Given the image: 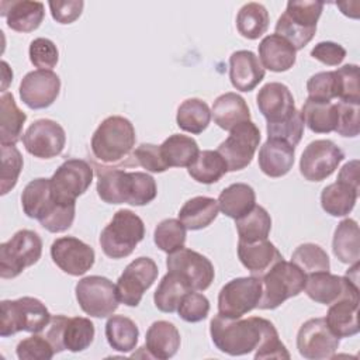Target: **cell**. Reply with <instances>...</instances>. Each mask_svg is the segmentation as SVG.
<instances>
[{"mask_svg": "<svg viewBox=\"0 0 360 360\" xmlns=\"http://www.w3.org/2000/svg\"><path fill=\"white\" fill-rule=\"evenodd\" d=\"M311 56L323 65L338 66L346 58V49L338 42L323 41L311 49Z\"/></svg>", "mask_w": 360, "mask_h": 360, "instance_id": "obj_57", "label": "cell"}, {"mask_svg": "<svg viewBox=\"0 0 360 360\" xmlns=\"http://www.w3.org/2000/svg\"><path fill=\"white\" fill-rule=\"evenodd\" d=\"M219 211L218 201L212 197L197 195L184 202L179 211V221L188 231H200L211 225Z\"/></svg>", "mask_w": 360, "mask_h": 360, "instance_id": "obj_32", "label": "cell"}, {"mask_svg": "<svg viewBox=\"0 0 360 360\" xmlns=\"http://www.w3.org/2000/svg\"><path fill=\"white\" fill-rule=\"evenodd\" d=\"M210 121L211 110L201 98H187L177 108V127L186 132L198 135L207 129Z\"/></svg>", "mask_w": 360, "mask_h": 360, "instance_id": "obj_40", "label": "cell"}, {"mask_svg": "<svg viewBox=\"0 0 360 360\" xmlns=\"http://www.w3.org/2000/svg\"><path fill=\"white\" fill-rule=\"evenodd\" d=\"M97 194L107 204H129L142 207L156 198L155 179L145 172H125L118 167L94 165Z\"/></svg>", "mask_w": 360, "mask_h": 360, "instance_id": "obj_1", "label": "cell"}, {"mask_svg": "<svg viewBox=\"0 0 360 360\" xmlns=\"http://www.w3.org/2000/svg\"><path fill=\"white\" fill-rule=\"evenodd\" d=\"M304 290L312 301L323 305H330L345 297H359L357 283L329 271L307 274Z\"/></svg>", "mask_w": 360, "mask_h": 360, "instance_id": "obj_22", "label": "cell"}, {"mask_svg": "<svg viewBox=\"0 0 360 360\" xmlns=\"http://www.w3.org/2000/svg\"><path fill=\"white\" fill-rule=\"evenodd\" d=\"M60 91V79L52 70L28 72L20 83V98L31 110L52 105Z\"/></svg>", "mask_w": 360, "mask_h": 360, "instance_id": "obj_21", "label": "cell"}, {"mask_svg": "<svg viewBox=\"0 0 360 360\" xmlns=\"http://www.w3.org/2000/svg\"><path fill=\"white\" fill-rule=\"evenodd\" d=\"M305 280L307 274L297 264L281 259L260 276L262 298L257 308H278L284 301L297 297L304 290Z\"/></svg>", "mask_w": 360, "mask_h": 360, "instance_id": "obj_6", "label": "cell"}, {"mask_svg": "<svg viewBox=\"0 0 360 360\" xmlns=\"http://www.w3.org/2000/svg\"><path fill=\"white\" fill-rule=\"evenodd\" d=\"M51 257L53 263L69 276H83L96 260L94 249L75 236H62L51 245Z\"/></svg>", "mask_w": 360, "mask_h": 360, "instance_id": "obj_20", "label": "cell"}, {"mask_svg": "<svg viewBox=\"0 0 360 360\" xmlns=\"http://www.w3.org/2000/svg\"><path fill=\"white\" fill-rule=\"evenodd\" d=\"M336 181L345 183L356 190H359V160H350L340 169Z\"/></svg>", "mask_w": 360, "mask_h": 360, "instance_id": "obj_59", "label": "cell"}, {"mask_svg": "<svg viewBox=\"0 0 360 360\" xmlns=\"http://www.w3.org/2000/svg\"><path fill=\"white\" fill-rule=\"evenodd\" d=\"M31 63L41 70H52L59 60L56 45L48 38H35L28 49Z\"/></svg>", "mask_w": 360, "mask_h": 360, "instance_id": "obj_53", "label": "cell"}, {"mask_svg": "<svg viewBox=\"0 0 360 360\" xmlns=\"http://www.w3.org/2000/svg\"><path fill=\"white\" fill-rule=\"evenodd\" d=\"M260 131L252 121H245L229 131L228 138L218 146L228 172H238L248 167L260 143Z\"/></svg>", "mask_w": 360, "mask_h": 360, "instance_id": "obj_14", "label": "cell"}, {"mask_svg": "<svg viewBox=\"0 0 360 360\" xmlns=\"http://www.w3.org/2000/svg\"><path fill=\"white\" fill-rule=\"evenodd\" d=\"M134 162L135 165L146 169L150 173H163L169 169L165 163L160 146L153 143H141L138 148L134 149Z\"/></svg>", "mask_w": 360, "mask_h": 360, "instance_id": "obj_56", "label": "cell"}, {"mask_svg": "<svg viewBox=\"0 0 360 360\" xmlns=\"http://www.w3.org/2000/svg\"><path fill=\"white\" fill-rule=\"evenodd\" d=\"M323 3L315 0H291L276 22V34L285 38L295 51L302 49L314 38Z\"/></svg>", "mask_w": 360, "mask_h": 360, "instance_id": "obj_5", "label": "cell"}, {"mask_svg": "<svg viewBox=\"0 0 360 360\" xmlns=\"http://www.w3.org/2000/svg\"><path fill=\"white\" fill-rule=\"evenodd\" d=\"M304 120L301 111H295L288 120L277 124H267V138L284 141L294 148L300 143L304 134Z\"/></svg>", "mask_w": 360, "mask_h": 360, "instance_id": "obj_48", "label": "cell"}, {"mask_svg": "<svg viewBox=\"0 0 360 360\" xmlns=\"http://www.w3.org/2000/svg\"><path fill=\"white\" fill-rule=\"evenodd\" d=\"M160 153L169 167H188L200 149L195 139L181 134H173L163 141Z\"/></svg>", "mask_w": 360, "mask_h": 360, "instance_id": "obj_37", "label": "cell"}, {"mask_svg": "<svg viewBox=\"0 0 360 360\" xmlns=\"http://www.w3.org/2000/svg\"><path fill=\"white\" fill-rule=\"evenodd\" d=\"M51 314L45 304L34 297L1 301L0 335L13 336L21 330L41 333L51 322Z\"/></svg>", "mask_w": 360, "mask_h": 360, "instance_id": "obj_8", "label": "cell"}, {"mask_svg": "<svg viewBox=\"0 0 360 360\" xmlns=\"http://www.w3.org/2000/svg\"><path fill=\"white\" fill-rule=\"evenodd\" d=\"M295 148L284 141L267 138L259 149V167L269 177L285 176L294 165Z\"/></svg>", "mask_w": 360, "mask_h": 360, "instance_id": "obj_27", "label": "cell"}, {"mask_svg": "<svg viewBox=\"0 0 360 360\" xmlns=\"http://www.w3.org/2000/svg\"><path fill=\"white\" fill-rule=\"evenodd\" d=\"M297 51L283 37L270 34L259 44V60L264 69L271 72H287L295 65Z\"/></svg>", "mask_w": 360, "mask_h": 360, "instance_id": "obj_28", "label": "cell"}, {"mask_svg": "<svg viewBox=\"0 0 360 360\" xmlns=\"http://www.w3.org/2000/svg\"><path fill=\"white\" fill-rule=\"evenodd\" d=\"M51 191L60 204H75L87 191L93 180V167L83 159L65 160L52 174Z\"/></svg>", "mask_w": 360, "mask_h": 360, "instance_id": "obj_13", "label": "cell"}, {"mask_svg": "<svg viewBox=\"0 0 360 360\" xmlns=\"http://www.w3.org/2000/svg\"><path fill=\"white\" fill-rule=\"evenodd\" d=\"M186 226L174 218L160 221L153 232L155 245L167 255L183 249L186 243Z\"/></svg>", "mask_w": 360, "mask_h": 360, "instance_id": "obj_45", "label": "cell"}, {"mask_svg": "<svg viewBox=\"0 0 360 360\" xmlns=\"http://www.w3.org/2000/svg\"><path fill=\"white\" fill-rule=\"evenodd\" d=\"M359 297H345L330 304L326 314V325L340 339L357 335L359 326Z\"/></svg>", "mask_w": 360, "mask_h": 360, "instance_id": "obj_30", "label": "cell"}, {"mask_svg": "<svg viewBox=\"0 0 360 360\" xmlns=\"http://www.w3.org/2000/svg\"><path fill=\"white\" fill-rule=\"evenodd\" d=\"M44 335L52 343L56 353L63 350L79 353L93 343L96 329L94 323L89 318L55 315L51 318Z\"/></svg>", "mask_w": 360, "mask_h": 360, "instance_id": "obj_10", "label": "cell"}, {"mask_svg": "<svg viewBox=\"0 0 360 360\" xmlns=\"http://www.w3.org/2000/svg\"><path fill=\"white\" fill-rule=\"evenodd\" d=\"M20 360H51L56 352L45 335L34 333L22 339L15 349Z\"/></svg>", "mask_w": 360, "mask_h": 360, "instance_id": "obj_50", "label": "cell"}, {"mask_svg": "<svg viewBox=\"0 0 360 360\" xmlns=\"http://www.w3.org/2000/svg\"><path fill=\"white\" fill-rule=\"evenodd\" d=\"M338 108V124L335 131L347 138H354L360 132V120H359V111L360 104L354 103H336Z\"/></svg>", "mask_w": 360, "mask_h": 360, "instance_id": "obj_55", "label": "cell"}, {"mask_svg": "<svg viewBox=\"0 0 360 360\" xmlns=\"http://www.w3.org/2000/svg\"><path fill=\"white\" fill-rule=\"evenodd\" d=\"M145 238L143 221L131 210H118L100 235V246L110 259L128 257Z\"/></svg>", "mask_w": 360, "mask_h": 360, "instance_id": "obj_7", "label": "cell"}, {"mask_svg": "<svg viewBox=\"0 0 360 360\" xmlns=\"http://www.w3.org/2000/svg\"><path fill=\"white\" fill-rule=\"evenodd\" d=\"M301 115L304 124L315 134H329L335 131L338 124V108L336 103L307 98Z\"/></svg>", "mask_w": 360, "mask_h": 360, "instance_id": "obj_36", "label": "cell"}, {"mask_svg": "<svg viewBox=\"0 0 360 360\" xmlns=\"http://www.w3.org/2000/svg\"><path fill=\"white\" fill-rule=\"evenodd\" d=\"M339 343V338L329 329L325 318L308 319L297 333L298 353L308 360L332 359Z\"/></svg>", "mask_w": 360, "mask_h": 360, "instance_id": "obj_18", "label": "cell"}, {"mask_svg": "<svg viewBox=\"0 0 360 360\" xmlns=\"http://www.w3.org/2000/svg\"><path fill=\"white\" fill-rule=\"evenodd\" d=\"M22 156L15 145H1V176H0V194L6 195L11 191L22 170Z\"/></svg>", "mask_w": 360, "mask_h": 360, "instance_id": "obj_47", "label": "cell"}, {"mask_svg": "<svg viewBox=\"0 0 360 360\" xmlns=\"http://www.w3.org/2000/svg\"><path fill=\"white\" fill-rule=\"evenodd\" d=\"M262 298L260 277H236L228 281L218 294V314L236 319L257 308Z\"/></svg>", "mask_w": 360, "mask_h": 360, "instance_id": "obj_12", "label": "cell"}, {"mask_svg": "<svg viewBox=\"0 0 360 360\" xmlns=\"http://www.w3.org/2000/svg\"><path fill=\"white\" fill-rule=\"evenodd\" d=\"M266 319L250 316L246 319L215 315L210 322V335L214 346L229 356L248 354L257 349L262 340Z\"/></svg>", "mask_w": 360, "mask_h": 360, "instance_id": "obj_4", "label": "cell"}, {"mask_svg": "<svg viewBox=\"0 0 360 360\" xmlns=\"http://www.w3.org/2000/svg\"><path fill=\"white\" fill-rule=\"evenodd\" d=\"M259 111L267 124H277L288 120L295 111V103L290 89L278 82L266 83L256 96Z\"/></svg>", "mask_w": 360, "mask_h": 360, "instance_id": "obj_23", "label": "cell"}, {"mask_svg": "<svg viewBox=\"0 0 360 360\" xmlns=\"http://www.w3.org/2000/svg\"><path fill=\"white\" fill-rule=\"evenodd\" d=\"M191 291L188 285L174 273L167 271L160 280L155 294L153 301L155 307L166 314H173L177 311L181 298Z\"/></svg>", "mask_w": 360, "mask_h": 360, "instance_id": "obj_44", "label": "cell"}, {"mask_svg": "<svg viewBox=\"0 0 360 360\" xmlns=\"http://www.w3.org/2000/svg\"><path fill=\"white\" fill-rule=\"evenodd\" d=\"M135 128L132 122L121 115L107 117L94 131L90 149L96 163L122 169L135 165Z\"/></svg>", "mask_w": 360, "mask_h": 360, "instance_id": "obj_2", "label": "cell"}, {"mask_svg": "<svg viewBox=\"0 0 360 360\" xmlns=\"http://www.w3.org/2000/svg\"><path fill=\"white\" fill-rule=\"evenodd\" d=\"M338 77V98L343 103L360 104V84L359 66L345 65L335 70Z\"/></svg>", "mask_w": 360, "mask_h": 360, "instance_id": "obj_49", "label": "cell"}, {"mask_svg": "<svg viewBox=\"0 0 360 360\" xmlns=\"http://www.w3.org/2000/svg\"><path fill=\"white\" fill-rule=\"evenodd\" d=\"M158 274L159 269L153 259L142 256L132 260L115 284L120 302L127 307H138L143 292L152 287Z\"/></svg>", "mask_w": 360, "mask_h": 360, "instance_id": "obj_16", "label": "cell"}, {"mask_svg": "<svg viewBox=\"0 0 360 360\" xmlns=\"http://www.w3.org/2000/svg\"><path fill=\"white\" fill-rule=\"evenodd\" d=\"M0 14L6 18L7 27L17 32L35 31L45 17V7L41 1L31 0H3Z\"/></svg>", "mask_w": 360, "mask_h": 360, "instance_id": "obj_24", "label": "cell"}, {"mask_svg": "<svg viewBox=\"0 0 360 360\" xmlns=\"http://www.w3.org/2000/svg\"><path fill=\"white\" fill-rule=\"evenodd\" d=\"M105 338L108 345L121 353H129L136 347L139 329L136 323L124 315H112L105 323Z\"/></svg>", "mask_w": 360, "mask_h": 360, "instance_id": "obj_38", "label": "cell"}, {"mask_svg": "<svg viewBox=\"0 0 360 360\" xmlns=\"http://www.w3.org/2000/svg\"><path fill=\"white\" fill-rule=\"evenodd\" d=\"M188 174L198 183L212 184L219 181L228 172L224 158L218 150H201L187 167Z\"/></svg>", "mask_w": 360, "mask_h": 360, "instance_id": "obj_41", "label": "cell"}, {"mask_svg": "<svg viewBox=\"0 0 360 360\" xmlns=\"http://www.w3.org/2000/svg\"><path fill=\"white\" fill-rule=\"evenodd\" d=\"M229 79L236 90L252 91L264 79V68L252 51H235L229 58Z\"/></svg>", "mask_w": 360, "mask_h": 360, "instance_id": "obj_25", "label": "cell"}, {"mask_svg": "<svg viewBox=\"0 0 360 360\" xmlns=\"http://www.w3.org/2000/svg\"><path fill=\"white\" fill-rule=\"evenodd\" d=\"M239 240L255 242L267 239L271 229V218L262 205H255L248 214L235 219Z\"/></svg>", "mask_w": 360, "mask_h": 360, "instance_id": "obj_42", "label": "cell"}, {"mask_svg": "<svg viewBox=\"0 0 360 360\" xmlns=\"http://www.w3.org/2000/svg\"><path fill=\"white\" fill-rule=\"evenodd\" d=\"M238 257L245 269L249 270L252 276H263L273 264L283 259L278 249L269 240H255V242H238Z\"/></svg>", "mask_w": 360, "mask_h": 360, "instance_id": "obj_26", "label": "cell"}, {"mask_svg": "<svg viewBox=\"0 0 360 360\" xmlns=\"http://www.w3.org/2000/svg\"><path fill=\"white\" fill-rule=\"evenodd\" d=\"M25 150L34 158L52 159L63 152L66 134L60 124L49 118L34 121L22 135Z\"/></svg>", "mask_w": 360, "mask_h": 360, "instance_id": "obj_19", "label": "cell"}, {"mask_svg": "<svg viewBox=\"0 0 360 360\" xmlns=\"http://www.w3.org/2000/svg\"><path fill=\"white\" fill-rule=\"evenodd\" d=\"M76 300L82 311L94 318L112 315L120 304L115 284L103 276H87L75 287Z\"/></svg>", "mask_w": 360, "mask_h": 360, "instance_id": "obj_11", "label": "cell"}, {"mask_svg": "<svg viewBox=\"0 0 360 360\" xmlns=\"http://www.w3.org/2000/svg\"><path fill=\"white\" fill-rule=\"evenodd\" d=\"M21 207L28 218L37 219L44 229L52 233L68 231L76 214V202H58L51 191V180L44 177L34 179L24 187Z\"/></svg>", "mask_w": 360, "mask_h": 360, "instance_id": "obj_3", "label": "cell"}, {"mask_svg": "<svg viewBox=\"0 0 360 360\" xmlns=\"http://www.w3.org/2000/svg\"><path fill=\"white\" fill-rule=\"evenodd\" d=\"M308 97L314 100L332 101L338 98V77L335 70L318 72L307 82Z\"/></svg>", "mask_w": 360, "mask_h": 360, "instance_id": "obj_51", "label": "cell"}, {"mask_svg": "<svg viewBox=\"0 0 360 360\" xmlns=\"http://www.w3.org/2000/svg\"><path fill=\"white\" fill-rule=\"evenodd\" d=\"M27 120L24 111L15 104L14 96L4 91L0 97V143L15 145L22 135V127Z\"/></svg>", "mask_w": 360, "mask_h": 360, "instance_id": "obj_34", "label": "cell"}, {"mask_svg": "<svg viewBox=\"0 0 360 360\" xmlns=\"http://www.w3.org/2000/svg\"><path fill=\"white\" fill-rule=\"evenodd\" d=\"M255 359H290V353L278 338L274 325L266 319L260 345L256 349Z\"/></svg>", "mask_w": 360, "mask_h": 360, "instance_id": "obj_52", "label": "cell"}, {"mask_svg": "<svg viewBox=\"0 0 360 360\" xmlns=\"http://www.w3.org/2000/svg\"><path fill=\"white\" fill-rule=\"evenodd\" d=\"M291 262L297 264L305 274L330 270V262H329L328 253L319 245H315V243L300 245L292 252Z\"/></svg>", "mask_w": 360, "mask_h": 360, "instance_id": "obj_46", "label": "cell"}, {"mask_svg": "<svg viewBox=\"0 0 360 360\" xmlns=\"http://www.w3.org/2000/svg\"><path fill=\"white\" fill-rule=\"evenodd\" d=\"M360 235L359 225L354 219L346 218L340 221L335 229L332 250L339 262L346 264L359 263L360 259Z\"/></svg>", "mask_w": 360, "mask_h": 360, "instance_id": "obj_33", "label": "cell"}, {"mask_svg": "<svg viewBox=\"0 0 360 360\" xmlns=\"http://www.w3.org/2000/svg\"><path fill=\"white\" fill-rule=\"evenodd\" d=\"M270 17L266 7L260 3H246L236 15L238 32L248 39H257L269 28Z\"/></svg>", "mask_w": 360, "mask_h": 360, "instance_id": "obj_43", "label": "cell"}, {"mask_svg": "<svg viewBox=\"0 0 360 360\" xmlns=\"http://www.w3.org/2000/svg\"><path fill=\"white\" fill-rule=\"evenodd\" d=\"M217 201L222 214L238 219L256 205V193L246 183H233L221 191Z\"/></svg>", "mask_w": 360, "mask_h": 360, "instance_id": "obj_35", "label": "cell"}, {"mask_svg": "<svg viewBox=\"0 0 360 360\" xmlns=\"http://www.w3.org/2000/svg\"><path fill=\"white\" fill-rule=\"evenodd\" d=\"M345 159L343 150L330 139H316L308 143L300 159V172L309 181L328 179Z\"/></svg>", "mask_w": 360, "mask_h": 360, "instance_id": "obj_17", "label": "cell"}, {"mask_svg": "<svg viewBox=\"0 0 360 360\" xmlns=\"http://www.w3.org/2000/svg\"><path fill=\"white\" fill-rule=\"evenodd\" d=\"M210 312V301L201 292L188 291L180 301L177 314L186 322H200L208 316Z\"/></svg>", "mask_w": 360, "mask_h": 360, "instance_id": "obj_54", "label": "cell"}, {"mask_svg": "<svg viewBox=\"0 0 360 360\" xmlns=\"http://www.w3.org/2000/svg\"><path fill=\"white\" fill-rule=\"evenodd\" d=\"M166 266L167 271L177 274L191 291L207 290L215 277V270L211 260L204 255L187 248L169 253Z\"/></svg>", "mask_w": 360, "mask_h": 360, "instance_id": "obj_15", "label": "cell"}, {"mask_svg": "<svg viewBox=\"0 0 360 360\" xmlns=\"http://www.w3.org/2000/svg\"><path fill=\"white\" fill-rule=\"evenodd\" d=\"M52 18L59 24H72L76 21L84 7L82 0H68V1H49Z\"/></svg>", "mask_w": 360, "mask_h": 360, "instance_id": "obj_58", "label": "cell"}, {"mask_svg": "<svg viewBox=\"0 0 360 360\" xmlns=\"http://www.w3.org/2000/svg\"><path fill=\"white\" fill-rule=\"evenodd\" d=\"M359 197V190L335 181L326 186L321 193V205L323 211L332 217H345L356 205Z\"/></svg>", "mask_w": 360, "mask_h": 360, "instance_id": "obj_39", "label": "cell"}, {"mask_svg": "<svg viewBox=\"0 0 360 360\" xmlns=\"http://www.w3.org/2000/svg\"><path fill=\"white\" fill-rule=\"evenodd\" d=\"M145 350L153 359L167 360L180 349V332L167 321H155L145 336Z\"/></svg>", "mask_w": 360, "mask_h": 360, "instance_id": "obj_29", "label": "cell"}, {"mask_svg": "<svg viewBox=\"0 0 360 360\" xmlns=\"http://www.w3.org/2000/svg\"><path fill=\"white\" fill-rule=\"evenodd\" d=\"M42 255L39 235L30 229L17 231L7 242L0 245V276L14 278L27 267L35 264Z\"/></svg>", "mask_w": 360, "mask_h": 360, "instance_id": "obj_9", "label": "cell"}, {"mask_svg": "<svg viewBox=\"0 0 360 360\" xmlns=\"http://www.w3.org/2000/svg\"><path fill=\"white\" fill-rule=\"evenodd\" d=\"M211 115L214 117V122L225 131H231L236 125L250 121V110L245 98L232 91L224 93L215 98Z\"/></svg>", "mask_w": 360, "mask_h": 360, "instance_id": "obj_31", "label": "cell"}]
</instances>
